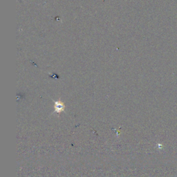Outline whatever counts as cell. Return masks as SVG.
Wrapping results in <instances>:
<instances>
[{
  "mask_svg": "<svg viewBox=\"0 0 177 177\" xmlns=\"http://www.w3.org/2000/svg\"><path fill=\"white\" fill-rule=\"evenodd\" d=\"M63 109V105L61 103H57L56 105V110H58L57 112H60Z\"/></svg>",
  "mask_w": 177,
  "mask_h": 177,
  "instance_id": "6da1fadb",
  "label": "cell"
}]
</instances>
